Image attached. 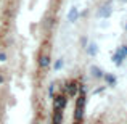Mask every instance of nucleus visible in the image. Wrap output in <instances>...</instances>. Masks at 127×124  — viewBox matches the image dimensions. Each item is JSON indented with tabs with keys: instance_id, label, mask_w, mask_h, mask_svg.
Instances as JSON below:
<instances>
[{
	"instance_id": "nucleus-1",
	"label": "nucleus",
	"mask_w": 127,
	"mask_h": 124,
	"mask_svg": "<svg viewBox=\"0 0 127 124\" xmlns=\"http://www.w3.org/2000/svg\"><path fill=\"white\" fill-rule=\"evenodd\" d=\"M84 105H85V93H81L77 98V105H76V111H74V119L76 123L82 121V116H84Z\"/></svg>"
},
{
	"instance_id": "nucleus-2",
	"label": "nucleus",
	"mask_w": 127,
	"mask_h": 124,
	"mask_svg": "<svg viewBox=\"0 0 127 124\" xmlns=\"http://www.w3.org/2000/svg\"><path fill=\"white\" fill-rule=\"evenodd\" d=\"M66 106V97L64 95H56L55 100H53V108H55V111H63V108Z\"/></svg>"
},
{
	"instance_id": "nucleus-3",
	"label": "nucleus",
	"mask_w": 127,
	"mask_h": 124,
	"mask_svg": "<svg viewBox=\"0 0 127 124\" xmlns=\"http://www.w3.org/2000/svg\"><path fill=\"white\" fill-rule=\"evenodd\" d=\"M109 15H111V5H109V3L100 6L98 13H96V16H98V18H108Z\"/></svg>"
},
{
	"instance_id": "nucleus-4",
	"label": "nucleus",
	"mask_w": 127,
	"mask_h": 124,
	"mask_svg": "<svg viewBox=\"0 0 127 124\" xmlns=\"http://www.w3.org/2000/svg\"><path fill=\"white\" fill-rule=\"evenodd\" d=\"M66 90H68V93L71 97H74L76 93H77V84L76 82H68L66 84Z\"/></svg>"
},
{
	"instance_id": "nucleus-5",
	"label": "nucleus",
	"mask_w": 127,
	"mask_h": 124,
	"mask_svg": "<svg viewBox=\"0 0 127 124\" xmlns=\"http://www.w3.org/2000/svg\"><path fill=\"white\" fill-rule=\"evenodd\" d=\"M63 123V111H55L53 115V124H61Z\"/></svg>"
},
{
	"instance_id": "nucleus-6",
	"label": "nucleus",
	"mask_w": 127,
	"mask_h": 124,
	"mask_svg": "<svg viewBox=\"0 0 127 124\" xmlns=\"http://www.w3.org/2000/svg\"><path fill=\"white\" fill-rule=\"evenodd\" d=\"M77 16H79L77 10H76V8H71V11H69V15H68V19L72 23V21H76V19H77Z\"/></svg>"
},
{
	"instance_id": "nucleus-7",
	"label": "nucleus",
	"mask_w": 127,
	"mask_h": 124,
	"mask_svg": "<svg viewBox=\"0 0 127 124\" xmlns=\"http://www.w3.org/2000/svg\"><path fill=\"white\" fill-rule=\"evenodd\" d=\"M48 63H50V58L47 55H42L40 60H39V65H40L42 68H47V66H48Z\"/></svg>"
},
{
	"instance_id": "nucleus-8",
	"label": "nucleus",
	"mask_w": 127,
	"mask_h": 124,
	"mask_svg": "<svg viewBox=\"0 0 127 124\" xmlns=\"http://www.w3.org/2000/svg\"><path fill=\"white\" fill-rule=\"evenodd\" d=\"M90 71H92V74L95 76V78H101V76H103V71H101V69H98V68H95V66H92Z\"/></svg>"
},
{
	"instance_id": "nucleus-9",
	"label": "nucleus",
	"mask_w": 127,
	"mask_h": 124,
	"mask_svg": "<svg viewBox=\"0 0 127 124\" xmlns=\"http://www.w3.org/2000/svg\"><path fill=\"white\" fill-rule=\"evenodd\" d=\"M87 52H89V55H95L96 53V45L95 43H90L89 48H87Z\"/></svg>"
},
{
	"instance_id": "nucleus-10",
	"label": "nucleus",
	"mask_w": 127,
	"mask_h": 124,
	"mask_svg": "<svg viewBox=\"0 0 127 124\" xmlns=\"http://www.w3.org/2000/svg\"><path fill=\"white\" fill-rule=\"evenodd\" d=\"M113 60H114V61H116V63H118V65H121V61H122V56H121V55H119V53H116V55H114V56H113Z\"/></svg>"
},
{
	"instance_id": "nucleus-11",
	"label": "nucleus",
	"mask_w": 127,
	"mask_h": 124,
	"mask_svg": "<svg viewBox=\"0 0 127 124\" xmlns=\"http://www.w3.org/2000/svg\"><path fill=\"white\" fill-rule=\"evenodd\" d=\"M106 81H108L109 84H114L116 82V78H114V76H111V74H108V76H106Z\"/></svg>"
},
{
	"instance_id": "nucleus-12",
	"label": "nucleus",
	"mask_w": 127,
	"mask_h": 124,
	"mask_svg": "<svg viewBox=\"0 0 127 124\" xmlns=\"http://www.w3.org/2000/svg\"><path fill=\"white\" fill-rule=\"evenodd\" d=\"M119 55H121L122 58H124V56H127V47H122L121 52H119Z\"/></svg>"
},
{
	"instance_id": "nucleus-13",
	"label": "nucleus",
	"mask_w": 127,
	"mask_h": 124,
	"mask_svg": "<svg viewBox=\"0 0 127 124\" xmlns=\"http://www.w3.org/2000/svg\"><path fill=\"white\" fill-rule=\"evenodd\" d=\"M61 66H63V61H61V60H58V61L55 63V69H60Z\"/></svg>"
},
{
	"instance_id": "nucleus-14",
	"label": "nucleus",
	"mask_w": 127,
	"mask_h": 124,
	"mask_svg": "<svg viewBox=\"0 0 127 124\" xmlns=\"http://www.w3.org/2000/svg\"><path fill=\"white\" fill-rule=\"evenodd\" d=\"M5 60H6V55H5V53H0V61H5Z\"/></svg>"
},
{
	"instance_id": "nucleus-15",
	"label": "nucleus",
	"mask_w": 127,
	"mask_h": 124,
	"mask_svg": "<svg viewBox=\"0 0 127 124\" xmlns=\"http://www.w3.org/2000/svg\"><path fill=\"white\" fill-rule=\"evenodd\" d=\"M3 82V78H2V76H0V84H2Z\"/></svg>"
},
{
	"instance_id": "nucleus-16",
	"label": "nucleus",
	"mask_w": 127,
	"mask_h": 124,
	"mask_svg": "<svg viewBox=\"0 0 127 124\" xmlns=\"http://www.w3.org/2000/svg\"><path fill=\"white\" fill-rule=\"evenodd\" d=\"M72 124H79V123H76V121H74V123H72Z\"/></svg>"
},
{
	"instance_id": "nucleus-17",
	"label": "nucleus",
	"mask_w": 127,
	"mask_h": 124,
	"mask_svg": "<svg viewBox=\"0 0 127 124\" xmlns=\"http://www.w3.org/2000/svg\"><path fill=\"white\" fill-rule=\"evenodd\" d=\"M122 2H127V0H122Z\"/></svg>"
},
{
	"instance_id": "nucleus-18",
	"label": "nucleus",
	"mask_w": 127,
	"mask_h": 124,
	"mask_svg": "<svg viewBox=\"0 0 127 124\" xmlns=\"http://www.w3.org/2000/svg\"><path fill=\"white\" fill-rule=\"evenodd\" d=\"M126 29H127V26H126Z\"/></svg>"
}]
</instances>
